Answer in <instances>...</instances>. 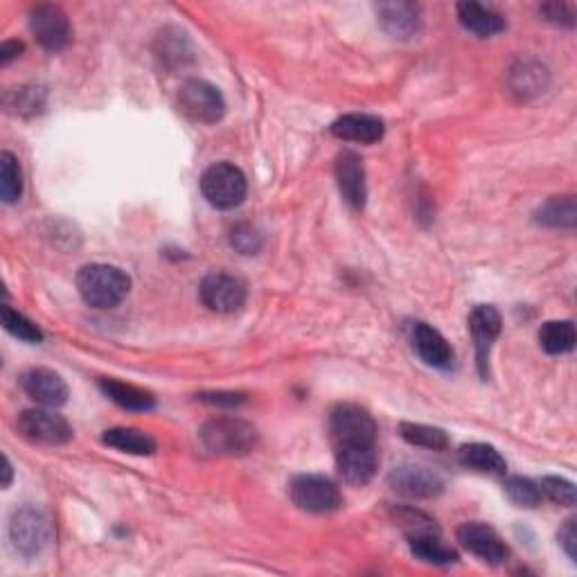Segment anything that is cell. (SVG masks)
I'll use <instances>...</instances> for the list:
<instances>
[{"instance_id": "6da1fadb", "label": "cell", "mask_w": 577, "mask_h": 577, "mask_svg": "<svg viewBox=\"0 0 577 577\" xmlns=\"http://www.w3.org/2000/svg\"><path fill=\"white\" fill-rule=\"evenodd\" d=\"M77 291L88 307L113 309L129 296L131 278L120 266L86 264L77 273Z\"/></svg>"}, {"instance_id": "7a4b0ae2", "label": "cell", "mask_w": 577, "mask_h": 577, "mask_svg": "<svg viewBox=\"0 0 577 577\" xmlns=\"http://www.w3.org/2000/svg\"><path fill=\"white\" fill-rule=\"evenodd\" d=\"M199 438L203 447L217 456H246L257 447L260 433L251 422L224 415L203 424Z\"/></svg>"}, {"instance_id": "3957f363", "label": "cell", "mask_w": 577, "mask_h": 577, "mask_svg": "<svg viewBox=\"0 0 577 577\" xmlns=\"http://www.w3.org/2000/svg\"><path fill=\"white\" fill-rule=\"evenodd\" d=\"M334 451L377 449V424L372 415L357 404H339L330 417Z\"/></svg>"}, {"instance_id": "277c9868", "label": "cell", "mask_w": 577, "mask_h": 577, "mask_svg": "<svg viewBox=\"0 0 577 577\" xmlns=\"http://www.w3.org/2000/svg\"><path fill=\"white\" fill-rule=\"evenodd\" d=\"M248 183L244 172L233 163L210 165L201 176V194L212 208L230 210L246 199Z\"/></svg>"}, {"instance_id": "5b68a950", "label": "cell", "mask_w": 577, "mask_h": 577, "mask_svg": "<svg viewBox=\"0 0 577 577\" xmlns=\"http://www.w3.org/2000/svg\"><path fill=\"white\" fill-rule=\"evenodd\" d=\"M289 496L296 508L309 514H330L343 505L339 485L332 478L318 474L296 476L289 485Z\"/></svg>"}, {"instance_id": "8992f818", "label": "cell", "mask_w": 577, "mask_h": 577, "mask_svg": "<svg viewBox=\"0 0 577 577\" xmlns=\"http://www.w3.org/2000/svg\"><path fill=\"white\" fill-rule=\"evenodd\" d=\"M179 109L197 124H217L226 115V100L206 79H188L179 91Z\"/></svg>"}, {"instance_id": "52a82bcc", "label": "cell", "mask_w": 577, "mask_h": 577, "mask_svg": "<svg viewBox=\"0 0 577 577\" xmlns=\"http://www.w3.org/2000/svg\"><path fill=\"white\" fill-rule=\"evenodd\" d=\"M50 521L46 514L37 508L16 510L10 519V539L12 546L19 550L23 557H37L50 541Z\"/></svg>"}, {"instance_id": "ba28073f", "label": "cell", "mask_w": 577, "mask_h": 577, "mask_svg": "<svg viewBox=\"0 0 577 577\" xmlns=\"http://www.w3.org/2000/svg\"><path fill=\"white\" fill-rule=\"evenodd\" d=\"M19 431L25 440L37 442V445H66L73 440V426L68 424L64 415L48 408H30L19 415Z\"/></svg>"}, {"instance_id": "9c48e42d", "label": "cell", "mask_w": 577, "mask_h": 577, "mask_svg": "<svg viewBox=\"0 0 577 577\" xmlns=\"http://www.w3.org/2000/svg\"><path fill=\"white\" fill-rule=\"evenodd\" d=\"M201 303L215 314H235L246 303V284L230 273H210L201 282Z\"/></svg>"}, {"instance_id": "30bf717a", "label": "cell", "mask_w": 577, "mask_h": 577, "mask_svg": "<svg viewBox=\"0 0 577 577\" xmlns=\"http://www.w3.org/2000/svg\"><path fill=\"white\" fill-rule=\"evenodd\" d=\"M30 32L41 48L50 52L64 50L73 39V28L66 12L57 5H37L30 12Z\"/></svg>"}, {"instance_id": "8fae6325", "label": "cell", "mask_w": 577, "mask_h": 577, "mask_svg": "<svg viewBox=\"0 0 577 577\" xmlns=\"http://www.w3.org/2000/svg\"><path fill=\"white\" fill-rule=\"evenodd\" d=\"M456 539L465 550H469V553L492 566L503 564L510 555V550L505 546V541L499 537V532L485 526V523L478 521L463 523V526L456 530Z\"/></svg>"}, {"instance_id": "7c38bea8", "label": "cell", "mask_w": 577, "mask_h": 577, "mask_svg": "<svg viewBox=\"0 0 577 577\" xmlns=\"http://www.w3.org/2000/svg\"><path fill=\"white\" fill-rule=\"evenodd\" d=\"M390 487L406 499H436L445 490L442 476L422 465H399L388 476Z\"/></svg>"}, {"instance_id": "4fadbf2b", "label": "cell", "mask_w": 577, "mask_h": 577, "mask_svg": "<svg viewBox=\"0 0 577 577\" xmlns=\"http://www.w3.org/2000/svg\"><path fill=\"white\" fill-rule=\"evenodd\" d=\"M501 325V314L492 305H478L469 314V332H472L476 348V366L483 379L490 375V352L494 341L499 339Z\"/></svg>"}, {"instance_id": "5bb4252c", "label": "cell", "mask_w": 577, "mask_h": 577, "mask_svg": "<svg viewBox=\"0 0 577 577\" xmlns=\"http://www.w3.org/2000/svg\"><path fill=\"white\" fill-rule=\"evenodd\" d=\"M336 183H339L341 197L354 210H361L368 199V183H366V165L357 152H341L334 165Z\"/></svg>"}, {"instance_id": "9a60e30c", "label": "cell", "mask_w": 577, "mask_h": 577, "mask_svg": "<svg viewBox=\"0 0 577 577\" xmlns=\"http://www.w3.org/2000/svg\"><path fill=\"white\" fill-rule=\"evenodd\" d=\"M25 395L46 408H59L68 402V384L50 368H32L21 379Z\"/></svg>"}, {"instance_id": "2e32d148", "label": "cell", "mask_w": 577, "mask_h": 577, "mask_svg": "<svg viewBox=\"0 0 577 577\" xmlns=\"http://www.w3.org/2000/svg\"><path fill=\"white\" fill-rule=\"evenodd\" d=\"M377 16L379 25L386 30V34L399 41L413 39L422 25L420 5L415 3H399V0L397 3H379Z\"/></svg>"}, {"instance_id": "e0dca14e", "label": "cell", "mask_w": 577, "mask_h": 577, "mask_svg": "<svg viewBox=\"0 0 577 577\" xmlns=\"http://www.w3.org/2000/svg\"><path fill=\"white\" fill-rule=\"evenodd\" d=\"M411 341L417 357H420L426 366L438 370H449L454 366V350H451L445 336L438 330H433L431 325L417 323L411 332Z\"/></svg>"}, {"instance_id": "ac0fdd59", "label": "cell", "mask_w": 577, "mask_h": 577, "mask_svg": "<svg viewBox=\"0 0 577 577\" xmlns=\"http://www.w3.org/2000/svg\"><path fill=\"white\" fill-rule=\"evenodd\" d=\"M332 136L348 142H361V145H372L384 138V120H379L377 115L368 113H348L332 122Z\"/></svg>"}, {"instance_id": "d6986e66", "label": "cell", "mask_w": 577, "mask_h": 577, "mask_svg": "<svg viewBox=\"0 0 577 577\" xmlns=\"http://www.w3.org/2000/svg\"><path fill=\"white\" fill-rule=\"evenodd\" d=\"M456 10H458L460 25H463L467 32H472L481 39L496 37V34H501L505 28H508L503 14L481 3H472V0H469V3H460Z\"/></svg>"}, {"instance_id": "ffe728a7", "label": "cell", "mask_w": 577, "mask_h": 577, "mask_svg": "<svg viewBox=\"0 0 577 577\" xmlns=\"http://www.w3.org/2000/svg\"><path fill=\"white\" fill-rule=\"evenodd\" d=\"M336 467L345 483L368 485L377 472V449H339Z\"/></svg>"}, {"instance_id": "44dd1931", "label": "cell", "mask_w": 577, "mask_h": 577, "mask_svg": "<svg viewBox=\"0 0 577 577\" xmlns=\"http://www.w3.org/2000/svg\"><path fill=\"white\" fill-rule=\"evenodd\" d=\"M458 460H460V465L478 474L505 476V472H508V463H505V458L492 445H485V442H472V445L460 447Z\"/></svg>"}, {"instance_id": "7402d4cb", "label": "cell", "mask_w": 577, "mask_h": 577, "mask_svg": "<svg viewBox=\"0 0 577 577\" xmlns=\"http://www.w3.org/2000/svg\"><path fill=\"white\" fill-rule=\"evenodd\" d=\"M100 390L124 411H152L156 406V397L149 390L118 379H100Z\"/></svg>"}, {"instance_id": "603a6c76", "label": "cell", "mask_w": 577, "mask_h": 577, "mask_svg": "<svg viewBox=\"0 0 577 577\" xmlns=\"http://www.w3.org/2000/svg\"><path fill=\"white\" fill-rule=\"evenodd\" d=\"M102 442L106 447L118 449L122 454L131 456H152L156 451V440L145 431L127 429V426H115V429L104 431Z\"/></svg>"}, {"instance_id": "cb8c5ba5", "label": "cell", "mask_w": 577, "mask_h": 577, "mask_svg": "<svg viewBox=\"0 0 577 577\" xmlns=\"http://www.w3.org/2000/svg\"><path fill=\"white\" fill-rule=\"evenodd\" d=\"M546 86H548V70L535 64V61H521V64L510 70L512 93H517L523 100L544 93Z\"/></svg>"}, {"instance_id": "d4e9b609", "label": "cell", "mask_w": 577, "mask_h": 577, "mask_svg": "<svg viewBox=\"0 0 577 577\" xmlns=\"http://www.w3.org/2000/svg\"><path fill=\"white\" fill-rule=\"evenodd\" d=\"M408 544H411V553L426 564L449 566L458 559L456 550L449 548L445 541L440 539V532H426V535L411 537Z\"/></svg>"}, {"instance_id": "484cf974", "label": "cell", "mask_w": 577, "mask_h": 577, "mask_svg": "<svg viewBox=\"0 0 577 577\" xmlns=\"http://www.w3.org/2000/svg\"><path fill=\"white\" fill-rule=\"evenodd\" d=\"M156 55L165 66L176 68L192 61V46L181 30L165 28L156 39Z\"/></svg>"}, {"instance_id": "4316f807", "label": "cell", "mask_w": 577, "mask_h": 577, "mask_svg": "<svg viewBox=\"0 0 577 577\" xmlns=\"http://www.w3.org/2000/svg\"><path fill=\"white\" fill-rule=\"evenodd\" d=\"M537 221L550 228L573 230L577 221V208H575L573 194H568V197L548 199L544 206L537 210Z\"/></svg>"}, {"instance_id": "83f0119b", "label": "cell", "mask_w": 577, "mask_h": 577, "mask_svg": "<svg viewBox=\"0 0 577 577\" xmlns=\"http://www.w3.org/2000/svg\"><path fill=\"white\" fill-rule=\"evenodd\" d=\"M577 334L571 321H548L541 325L539 343L548 354H566L575 348Z\"/></svg>"}, {"instance_id": "f1b7e54d", "label": "cell", "mask_w": 577, "mask_h": 577, "mask_svg": "<svg viewBox=\"0 0 577 577\" xmlns=\"http://www.w3.org/2000/svg\"><path fill=\"white\" fill-rule=\"evenodd\" d=\"M399 433H402V438L413 447H424L433 451H442L449 447V436L442 429H438V426L402 422L399 424Z\"/></svg>"}, {"instance_id": "f546056e", "label": "cell", "mask_w": 577, "mask_h": 577, "mask_svg": "<svg viewBox=\"0 0 577 577\" xmlns=\"http://www.w3.org/2000/svg\"><path fill=\"white\" fill-rule=\"evenodd\" d=\"M23 194V172L16 156L10 152L0 154V197L5 203H16Z\"/></svg>"}, {"instance_id": "4dcf8cb0", "label": "cell", "mask_w": 577, "mask_h": 577, "mask_svg": "<svg viewBox=\"0 0 577 577\" xmlns=\"http://www.w3.org/2000/svg\"><path fill=\"white\" fill-rule=\"evenodd\" d=\"M505 494H508V499L514 505H519V508H537V505L544 501L539 483L526 476H510L508 481H505Z\"/></svg>"}, {"instance_id": "1f68e13d", "label": "cell", "mask_w": 577, "mask_h": 577, "mask_svg": "<svg viewBox=\"0 0 577 577\" xmlns=\"http://www.w3.org/2000/svg\"><path fill=\"white\" fill-rule=\"evenodd\" d=\"M5 106L16 115H34L46 106V95L41 88H16L5 95Z\"/></svg>"}, {"instance_id": "d6a6232c", "label": "cell", "mask_w": 577, "mask_h": 577, "mask_svg": "<svg viewBox=\"0 0 577 577\" xmlns=\"http://www.w3.org/2000/svg\"><path fill=\"white\" fill-rule=\"evenodd\" d=\"M3 327L16 339H21L25 343H41L43 332L39 330V325H34L28 316H23L21 312H16L12 307H3Z\"/></svg>"}, {"instance_id": "836d02e7", "label": "cell", "mask_w": 577, "mask_h": 577, "mask_svg": "<svg viewBox=\"0 0 577 577\" xmlns=\"http://www.w3.org/2000/svg\"><path fill=\"white\" fill-rule=\"evenodd\" d=\"M541 494L546 496L557 505H564V508H573L575 505V485L571 481H566L562 476H544L541 478Z\"/></svg>"}, {"instance_id": "e575fe53", "label": "cell", "mask_w": 577, "mask_h": 577, "mask_svg": "<svg viewBox=\"0 0 577 577\" xmlns=\"http://www.w3.org/2000/svg\"><path fill=\"white\" fill-rule=\"evenodd\" d=\"M230 246L242 255H257L264 246V237L260 230L251 224H237L230 230Z\"/></svg>"}, {"instance_id": "d590c367", "label": "cell", "mask_w": 577, "mask_h": 577, "mask_svg": "<svg viewBox=\"0 0 577 577\" xmlns=\"http://www.w3.org/2000/svg\"><path fill=\"white\" fill-rule=\"evenodd\" d=\"M539 14L544 16V21L553 25H562V28H573L575 25V12L571 5L566 3H546L539 7Z\"/></svg>"}, {"instance_id": "8d00e7d4", "label": "cell", "mask_w": 577, "mask_h": 577, "mask_svg": "<svg viewBox=\"0 0 577 577\" xmlns=\"http://www.w3.org/2000/svg\"><path fill=\"white\" fill-rule=\"evenodd\" d=\"M575 523H577L575 519H568L564 523V528L559 530V535H557L559 544H562L564 553L568 555L571 562H577V528H575Z\"/></svg>"}, {"instance_id": "74e56055", "label": "cell", "mask_w": 577, "mask_h": 577, "mask_svg": "<svg viewBox=\"0 0 577 577\" xmlns=\"http://www.w3.org/2000/svg\"><path fill=\"white\" fill-rule=\"evenodd\" d=\"M199 399L203 404H210V406H228V408H233V406H239L244 402V395L242 393H201Z\"/></svg>"}, {"instance_id": "f35d334b", "label": "cell", "mask_w": 577, "mask_h": 577, "mask_svg": "<svg viewBox=\"0 0 577 577\" xmlns=\"http://www.w3.org/2000/svg\"><path fill=\"white\" fill-rule=\"evenodd\" d=\"M23 50H25V46L21 41H5L3 46H0V64L7 66L12 59L21 57Z\"/></svg>"}, {"instance_id": "ab89813d", "label": "cell", "mask_w": 577, "mask_h": 577, "mask_svg": "<svg viewBox=\"0 0 577 577\" xmlns=\"http://www.w3.org/2000/svg\"><path fill=\"white\" fill-rule=\"evenodd\" d=\"M3 463H5V467H3V474H5V478H3V487H10L12 485V463H10V458H3Z\"/></svg>"}]
</instances>
